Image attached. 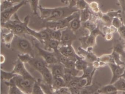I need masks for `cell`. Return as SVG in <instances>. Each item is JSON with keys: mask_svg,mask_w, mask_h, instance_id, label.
<instances>
[{"mask_svg": "<svg viewBox=\"0 0 125 94\" xmlns=\"http://www.w3.org/2000/svg\"><path fill=\"white\" fill-rule=\"evenodd\" d=\"M78 50L80 54V55L83 57L89 63H92L93 62L99 60V57H97L92 52V51H87L86 49L83 48L82 47H79Z\"/></svg>", "mask_w": 125, "mask_h": 94, "instance_id": "cell-18", "label": "cell"}, {"mask_svg": "<svg viewBox=\"0 0 125 94\" xmlns=\"http://www.w3.org/2000/svg\"><path fill=\"white\" fill-rule=\"evenodd\" d=\"M98 91L101 94H108L118 91L113 84H109L102 87L101 86Z\"/></svg>", "mask_w": 125, "mask_h": 94, "instance_id": "cell-27", "label": "cell"}, {"mask_svg": "<svg viewBox=\"0 0 125 94\" xmlns=\"http://www.w3.org/2000/svg\"><path fill=\"white\" fill-rule=\"evenodd\" d=\"M59 51L63 55L75 61L77 58L81 56L76 52L74 48L72 47V45L60 46L59 47Z\"/></svg>", "mask_w": 125, "mask_h": 94, "instance_id": "cell-12", "label": "cell"}, {"mask_svg": "<svg viewBox=\"0 0 125 94\" xmlns=\"http://www.w3.org/2000/svg\"><path fill=\"white\" fill-rule=\"evenodd\" d=\"M18 57L23 63H28L32 56L27 53H20L18 54Z\"/></svg>", "mask_w": 125, "mask_h": 94, "instance_id": "cell-41", "label": "cell"}, {"mask_svg": "<svg viewBox=\"0 0 125 94\" xmlns=\"http://www.w3.org/2000/svg\"><path fill=\"white\" fill-rule=\"evenodd\" d=\"M102 21L105 24H106L107 25L108 24H110L111 25V22L112 19L109 16H108L106 13H103L100 17Z\"/></svg>", "mask_w": 125, "mask_h": 94, "instance_id": "cell-44", "label": "cell"}, {"mask_svg": "<svg viewBox=\"0 0 125 94\" xmlns=\"http://www.w3.org/2000/svg\"><path fill=\"white\" fill-rule=\"evenodd\" d=\"M117 32L119 33L120 37L125 41V24H123L121 27L117 29Z\"/></svg>", "mask_w": 125, "mask_h": 94, "instance_id": "cell-46", "label": "cell"}, {"mask_svg": "<svg viewBox=\"0 0 125 94\" xmlns=\"http://www.w3.org/2000/svg\"><path fill=\"white\" fill-rule=\"evenodd\" d=\"M112 50L125 59V41L120 37L119 39L114 40L113 43Z\"/></svg>", "mask_w": 125, "mask_h": 94, "instance_id": "cell-15", "label": "cell"}, {"mask_svg": "<svg viewBox=\"0 0 125 94\" xmlns=\"http://www.w3.org/2000/svg\"><path fill=\"white\" fill-rule=\"evenodd\" d=\"M16 85L25 94H32L36 80L33 77H25L17 75L12 78Z\"/></svg>", "mask_w": 125, "mask_h": 94, "instance_id": "cell-4", "label": "cell"}, {"mask_svg": "<svg viewBox=\"0 0 125 94\" xmlns=\"http://www.w3.org/2000/svg\"><path fill=\"white\" fill-rule=\"evenodd\" d=\"M38 9L40 12L39 18L42 20H45L50 16L52 10V8L44 7L42 5H39Z\"/></svg>", "mask_w": 125, "mask_h": 94, "instance_id": "cell-26", "label": "cell"}, {"mask_svg": "<svg viewBox=\"0 0 125 94\" xmlns=\"http://www.w3.org/2000/svg\"><path fill=\"white\" fill-rule=\"evenodd\" d=\"M117 93H118V91H116V92H112V93H109L108 94H117Z\"/></svg>", "mask_w": 125, "mask_h": 94, "instance_id": "cell-55", "label": "cell"}, {"mask_svg": "<svg viewBox=\"0 0 125 94\" xmlns=\"http://www.w3.org/2000/svg\"><path fill=\"white\" fill-rule=\"evenodd\" d=\"M28 2L27 0H24L22 1L14 4L12 7L0 12V22L1 23H5L9 21L13 15H14L18 10L24 5H25Z\"/></svg>", "mask_w": 125, "mask_h": 94, "instance_id": "cell-7", "label": "cell"}, {"mask_svg": "<svg viewBox=\"0 0 125 94\" xmlns=\"http://www.w3.org/2000/svg\"><path fill=\"white\" fill-rule=\"evenodd\" d=\"M80 70H77L76 68H67L64 67V73L69 74L73 77L79 76L78 74Z\"/></svg>", "mask_w": 125, "mask_h": 94, "instance_id": "cell-40", "label": "cell"}, {"mask_svg": "<svg viewBox=\"0 0 125 94\" xmlns=\"http://www.w3.org/2000/svg\"></svg>", "mask_w": 125, "mask_h": 94, "instance_id": "cell-59", "label": "cell"}, {"mask_svg": "<svg viewBox=\"0 0 125 94\" xmlns=\"http://www.w3.org/2000/svg\"><path fill=\"white\" fill-rule=\"evenodd\" d=\"M80 79V76H77V77H74L73 79L68 83V84L66 85V87L68 88H70V87L77 86L78 85V84L79 83Z\"/></svg>", "mask_w": 125, "mask_h": 94, "instance_id": "cell-45", "label": "cell"}, {"mask_svg": "<svg viewBox=\"0 0 125 94\" xmlns=\"http://www.w3.org/2000/svg\"><path fill=\"white\" fill-rule=\"evenodd\" d=\"M124 24L122 18L121 17H114L112 20L111 25L114 26L117 29L121 27Z\"/></svg>", "mask_w": 125, "mask_h": 94, "instance_id": "cell-36", "label": "cell"}, {"mask_svg": "<svg viewBox=\"0 0 125 94\" xmlns=\"http://www.w3.org/2000/svg\"><path fill=\"white\" fill-rule=\"evenodd\" d=\"M88 4L85 0H79L77 2L75 7L79 11H81L88 8Z\"/></svg>", "mask_w": 125, "mask_h": 94, "instance_id": "cell-38", "label": "cell"}, {"mask_svg": "<svg viewBox=\"0 0 125 94\" xmlns=\"http://www.w3.org/2000/svg\"><path fill=\"white\" fill-rule=\"evenodd\" d=\"M80 13L79 11L76 12L68 17L57 21H43L42 24V26L44 28H49L55 30H62L69 26L70 21L76 17Z\"/></svg>", "mask_w": 125, "mask_h": 94, "instance_id": "cell-5", "label": "cell"}, {"mask_svg": "<svg viewBox=\"0 0 125 94\" xmlns=\"http://www.w3.org/2000/svg\"><path fill=\"white\" fill-rule=\"evenodd\" d=\"M105 13L112 19L116 17L122 18V10H118L116 11L111 10Z\"/></svg>", "mask_w": 125, "mask_h": 94, "instance_id": "cell-43", "label": "cell"}, {"mask_svg": "<svg viewBox=\"0 0 125 94\" xmlns=\"http://www.w3.org/2000/svg\"><path fill=\"white\" fill-rule=\"evenodd\" d=\"M53 77H62L64 73V66L60 62L48 65Z\"/></svg>", "mask_w": 125, "mask_h": 94, "instance_id": "cell-14", "label": "cell"}, {"mask_svg": "<svg viewBox=\"0 0 125 94\" xmlns=\"http://www.w3.org/2000/svg\"><path fill=\"white\" fill-rule=\"evenodd\" d=\"M81 26L82 22L80 19L79 13V14L76 17H75L70 21L68 27H69L73 31H74L75 32L80 28Z\"/></svg>", "mask_w": 125, "mask_h": 94, "instance_id": "cell-24", "label": "cell"}, {"mask_svg": "<svg viewBox=\"0 0 125 94\" xmlns=\"http://www.w3.org/2000/svg\"><path fill=\"white\" fill-rule=\"evenodd\" d=\"M29 3L32 12L35 15H38L37 10L39 7V0H27Z\"/></svg>", "mask_w": 125, "mask_h": 94, "instance_id": "cell-33", "label": "cell"}, {"mask_svg": "<svg viewBox=\"0 0 125 94\" xmlns=\"http://www.w3.org/2000/svg\"><path fill=\"white\" fill-rule=\"evenodd\" d=\"M88 8L91 11H92L93 13L98 14L101 12L99 4L96 1H92L89 3Z\"/></svg>", "mask_w": 125, "mask_h": 94, "instance_id": "cell-37", "label": "cell"}, {"mask_svg": "<svg viewBox=\"0 0 125 94\" xmlns=\"http://www.w3.org/2000/svg\"><path fill=\"white\" fill-rule=\"evenodd\" d=\"M42 44L44 45V49L54 52L59 50V47L60 46V41L52 39H49L43 41Z\"/></svg>", "mask_w": 125, "mask_h": 94, "instance_id": "cell-16", "label": "cell"}, {"mask_svg": "<svg viewBox=\"0 0 125 94\" xmlns=\"http://www.w3.org/2000/svg\"><path fill=\"white\" fill-rule=\"evenodd\" d=\"M113 33H108L105 34L104 38L107 41H110L113 39Z\"/></svg>", "mask_w": 125, "mask_h": 94, "instance_id": "cell-51", "label": "cell"}, {"mask_svg": "<svg viewBox=\"0 0 125 94\" xmlns=\"http://www.w3.org/2000/svg\"><path fill=\"white\" fill-rule=\"evenodd\" d=\"M4 0H0L1 1H4Z\"/></svg>", "mask_w": 125, "mask_h": 94, "instance_id": "cell-58", "label": "cell"}, {"mask_svg": "<svg viewBox=\"0 0 125 94\" xmlns=\"http://www.w3.org/2000/svg\"><path fill=\"white\" fill-rule=\"evenodd\" d=\"M94 94H101L100 93H99L98 92V91H96V92H95L94 93Z\"/></svg>", "mask_w": 125, "mask_h": 94, "instance_id": "cell-56", "label": "cell"}, {"mask_svg": "<svg viewBox=\"0 0 125 94\" xmlns=\"http://www.w3.org/2000/svg\"><path fill=\"white\" fill-rule=\"evenodd\" d=\"M32 44L34 47H35L37 50L38 55L42 57L48 65L59 62L53 52H51L45 49L42 48L34 40L32 41Z\"/></svg>", "mask_w": 125, "mask_h": 94, "instance_id": "cell-6", "label": "cell"}, {"mask_svg": "<svg viewBox=\"0 0 125 94\" xmlns=\"http://www.w3.org/2000/svg\"><path fill=\"white\" fill-rule=\"evenodd\" d=\"M23 0H12L11 1L15 4V3H17V4L19 3L22 1Z\"/></svg>", "mask_w": 125, "mask_h": 94, "instance_id": "cell-53", "label": "cell"}, {"mask_svg": "<svg viewBox=\"0 0 125 94\" xmlns=\"http://www.w3.org/2000/svg\"><path fill=\"white\" fill-rule=\"evenodd\" d=\"M0 76L1 79L5 81H9L11 79L13 78L15 76L17 75V74L13 73L11 71H6L2 70V69L0 70Z\"/></svg>", "mask_w": 125, "mask_h": 94, "instance_id": "cell-29", "label": "cell"}, {"mask_svg": "<svg viewBox=\"0 0 125 94\" xmlns=\"http://www.w3.org/2000/svg\"><path fill=\"white\" fill-rule=\"evenodd\" d=\"M28 64L39 72L48 67V64L40 56L37 55L32 57Z\"/></svg>", "mask_w": 125, "mask_h": 94, "instance_id": "cell-9", "label": "cell"}, {"mask_svg": "<svg viewBox=\"0 0 125 94\" xmlns=\"http://www.w3.org/2000/svg\"><path fill=\"white\" fill-rule=\"evenodd\" d=\"M82 25L84 28L87 29L89 32H90L94 30L98 25L96 24L94 22H92L89 20L85 22L82 23Z\"/></svg>", "mask_w": 125, "mask_h": 94, "instance_id": "cell-32", "label": "cell"}, {"mask_svg": "<svg viewBox=\"0 0 125 94\" xmlns=\"http://www.w3.org/2000/svg\"><path fill=\"white\" fill-rule=\"evenodd\" d=\"M79 0H68V6L70 7H75Z\"/></svg>", "mask_w": 125, "mask_h": 94, "instance_id": "cell-50", "label": "cell"}, {"mask_svg": "<svg viewBox=\"0 0 125 94\" xmlns=\"http://www.w3.org/2000/svg\"><path fill=\"white\" fill-rule=\"evenodd\" d=\"M79 11L76 7H70L68 5L52 8L50 16L43 21H57L65 19L74 13Z\"/></svg>", "mask_w": 125, "mask_h": 94, "instance_id": "cell-3", "label": "cell"}, {"mask_svg": "<svg viewBox=\"0 0 125 94\" xmlns=\"http://www.w3.org/2000/svg\"><path fill=\"white\" fill-rule=\"evenodd\" d=\"M32 94H45L44 92H43L42 89L38 82L37 80H36L34 84Z\"/></svg>", "mask_w": 125, "mask_h": 94, "instance_id": "cell-42", "label": "cell"}, {"mask_svg": "<svg viewBox=\"0 0 125 94\" xmlns=\"http://www.w3.org/2000/svg\"><path fill=\"white\" fill-rule=\"evenodd\" d=\"M24 64V63L18 58L15 62L14 68L12 71L17 75H21L23 77H33V76L26 70Z\"/></svg>", "mask_w": 125, "mask_h": 94, "instance_id": "cell-11", "label": "cell"}, {"mask_svg": "<svg viewBox=\"0 0 125 94\" xmlns=\"http://www.w3.org/2000/svg\"><path fill=\"white\" fill-rule=\"evenodd\" d=\"M121 94H125V92H122V93Z\"/></svg>", "mask_w": 125, "mask_h": 94, "instance_id": "cell-57", "label": "cell"}, {"mask_svg": "<svg viewBox=\"0 0 125 94\" xmlns=\"http://www.w3.org/2000/svg\"><path fill=\"white\" fill-rule=\"evenodd\" d=\"M71 94H81L82 88H80L77 86L68 88Z\"/></svg>", "mask_w": 125, "mask_h": 94, "instance_id": "cell-47", "label": "cell"}, {"mask_svg": "<svg viewBox=\"0 0 125 94\" xmlns=\"http://www.w3.org/2000/svg\"><path fill=\"white\" fill-rule=\"evenodd\" d=\"M118 2L121 8L123 16L125 18V0H118Z\"/></svg>", "mask_w": 125, "mask_h": 94, "instance_id": "cell-48", "label": "cell"}, {"mask_svg": "<svg viewBox=\"0 0 125 94\" xmlns=\"http://www.w3.org/2000/svg\"><path fill=\"white\" fill-rule=\"evenodd\" d=\"M4 82L9 87L8 94H25L16 85L13 79L9 81H5Z\"/></svg>", "mask_w": 125, "mask_h": 94, "instance_id": "cell-21", "label": "cell"}, {"mask_svg": "<svg viewBox=\"0 0 125 94\" xmlns=\"http://www.w3.org/2000/svg\"><path fill=\"white\" fill-rule=\"evenodd\" d=\"M14 16V20H10L5 23H1V27L7 29L16 35L28 34L27 27L29 21V15H27L24 18L23 22L21 21L17 13Z\"/></svg>", "mask_w": 125, "mask_h": 94, "instance_id": "cell-1", "label": "cell"}, {"mask_svg": "<svg viewBox=\"0 0 125 94\" xmlns=\"http://www.w3.org/2000/svg\"><path fill=\"white\" fill-rule=\"evenodd\" d=\"M31 42L23 35H15L11 45V47L13 50L19 51L20 53H27L35 56V50Z\"/></svg>", "mask_w": 125, "mask_h": 94, "instance_id": "cell-2", "label": "cell"}, {"mask_svg": "<svg viewBox=\"0 0 125 94\" xmlns=\"http://www.w3.org/2000/svg\"><path fill=\"white\" fill-rule=\"evenodd\" d=\"M91 15V10L89 9V8L80 11V19L82 23H84L89 20Z\"/></svg>", "mask_w": 125, "mask_h": 94, "instance_id": "cell-30", "label": "cell"}, {"mask_svg": "<svg viewBox=\"0 0 125 94\" xmlns=\"http://www.w3.org/2000/svg\"><path fill=\"white\" fill-rule=\"evenodd\" d=\"M111 54L113 57V59L114 62L115 64H116L118 65H121V66H125V62H123V61L121 60V56L118 54V53L114 51H112Z\"/></svg>", "mask_w": 125, "mask_h": 94, "instance_id": "cell-35", "label": "cell"}, {"mask_svg": "<svg viewBox=\"0 0 125 94\" xmlns=\"http://www.w3.org/2000/svg\"><path fill=\"white\" fill-rule=\"evenodd\" d=\"M39 73L42 76L43 82L49 85H52L53 80V76L48 67L42 70Z\"/></svg>", "mask_w": 125, "mask_h": 94, "instance_id": "cell-20", "label": "cell"}, {"mask_svg": "<svg viewBox=\"0 0 125 94\" xmlns=\"http://www.w3.org/2000/svg\"><path fill=\"white\" fill-rule=\"evenodd\" d=\"M99 60L105 63L107 65L109 63H114L111 53L110 54H104L99 57Z\"/></svg>", "mask_w": 125, "mask_h": 94, "instance_id": "cell-34", "label": "cell"}, {"mask_svg": "<svg viewBox=\"0 0 125 94\" xmlns=\"http://www.w3.org/2000/svg\"><path fill=\"white\" fill-rule=\"evenodd\" d=\"M113 84L116 87L117 91L125 92V80L122 77L119 78Z\"/></svg>", "mask_w": 125, "mask_h": 94, "instance_id": "cell-31", "label": "cell"}, {"mask_svg": "<svg viewBox=\"0 0 125 94\" xmlns=\"http://www.w3.org/2000/svg\"><path fill=\"white\" fill-rule=\"evenodd\" d=\"M97 69L94 68L92 65L89 64L88 66L83 71V74L82 75L80 76L81 78H86L87 80V86H89L91 85L92 78L94 76V74Z\"/></svg>", "mask_w": 125, "mask_h": 94, "instance_id": "cell-17", "label": "cell"}, {"mask_svg": "<svg viewBox=\"0 0 125 94\" xmlns=\"http://www.w3.org/2000/svg\"><path fill=\"white\" fill-rule=\"evenodd\" d=\"M15 35V34L11 31H9V32L7 33H3L1 31V40L2 43L8 48H10L11 43L13 40Z\"/></svg>", "mask_w": 125, "mask_h": 94, "instance_id": "cell-19", "label": "cell"}, {"mask_svg": "<svg viewBox=\"0 0 125 94\" xmlns=\"http://www.w3.org/2000/svg\"><path fill=\"white\" fill-rule=\"evenodd\" d=\"M5 58L4 55L1 54V55H0V63H1V64H3L5 62Z\"/></svg>", "mask_w": 125, "mask_h": 94, "instance_id": "cell-52", "label": "cell"}, {"mask_svg": "<svg viewBox=\"0 0 125 94\" xmlns=\"http://www.w3.org/2000/svg\"><path fill=\"white\" fill-rule=\"evenodd\" d=\"M101 87L100 84L98 83H94L92 85L86 86L82 89L81 94H94Z\"/></svg>", "mask_w": 125, "mask_h": 94, "instance_id": "cell-23", "label": "cell"}, {"mask_svg": "<svg viewBox=\"0 0 125 94\" xmlns=\"http://www.w3.org/2000/svg\"><path fill=\"white\" fill-rule=\"evenodd\" d=\"M47 28L50 39H54L59 41H61L62 37V30H55L49 28Z\"/></svg>", "mask_w": 125, "mask_h": 94, "instance_id": "cell-28", "label": "cell"}, {"mask_svg": "<svg viewBox=\"0 0 125 94\" xmlns=\"http://www.w3.org/2000/svg\"><path fill=\"white\" fill-rule=\"evenodd\" d=\"M14 4L11 0H6L3 1H1L0 3V12H2L11 7L13 6Z\"/></svg>", "mask_w": 125, "mask_h": 94, "instance_id": "cell-39", "label": "cell"}, {"mask_svg": "<svg viewBox=\"0 0 125 94\" xmlns=\"http://www.w3.org/2000/svg\"><path fill=\"white\" fill-rule=\"evenodd\" d=\"M74 77H73L69 74L65 73H64V75L62 77L64 82L66 83V85H67L68 84V83L73 79Z\"/></svg>", "mask_w": 125, "mask_h": 94, "instance_id": "cell-49", "label": "cell"}, {"mask_svg": "<svg viewBox=\"0 0 125 94\" xmlns=\"http://www.w3.org/2000/svg\"><path fill=\"white\" fill-rule=\"evenodd\" d=\"M97 37L89 33L87 35L82 36L79 38V41L81 44V47L86 49L88 47H94L96 45Z\"/></svg>", "mask_w": 125, "mask_h": 94, "instance_id": "cell-13", "label": "cell"}, {"mask_svg": "<svg viewBox=\"0 0 125 94\" xmlns=\"http://www.w3.org/2000/svg\"><path fill=\"white\" fill-rule=\"evenodd\" d=\"M122 77L125 80V70H124V72L123 74L122 75Z\"/></svg>", "mask_w": 125, "mask_h": 94, "instance_id": "cell-54", "label": "cell"}, {"mask_svg": "<svg viewBox=\"0 0 125 94\" xmlns=\"http://www.w3.org/2000/svg\"><path fill=\"white\" fill-rule=\"evenodd\" d=\"M77 39V37L75 32L68 26L62 30L60 46L72 45L73 42Z\"/></svg>", "mask_w": 125, "mask_h": 94, "instance_id": "cell-8", "label": "cell"}, {"mask_svg": "<svg viewBox=\"0 0 125 94\" xmlns=\"http://www.w3.org/2000/svg\"><path fill=\"white\" fill-rule=\"evenodd\" d=\"M89 65V62L82 56L77 58L75 61V68L80 71L84 70Z\"/></svg>", "mask_w": 125, "mask_h": 94, "instance_id": "cell-22", "label": "cell"}, {"mask_svg": "<svg viewBox=\"0 0 125 94\" xmlns=\"http://www.w3.org/2000/svg\"><path fill=\"white\" fill-rule=\"evenodd\" d=\"M107 65L109 67L112 75L109 84H113L119 78L122 77L125 69V65H118L115 63H109Z\"/></svg>", "mask_w": 125, "mask_h": 94, "instance_id": "cell-10", "label": "cell"}, {"mask_svg": "<svg viewBox=\"0 0 125 94\" xmlns=\"http://www.w3.org/2000/svg\"><path fill=\"white\" fill-rule=\"evenodd\" d=\"M51 86L55 91H57L62 88L66 87V85L62 77H53Z\"/></svg>", "mask_w": 125, "mask_h": 94, "instance_id": "cell-25", "label": "cell"}]
</instances>
